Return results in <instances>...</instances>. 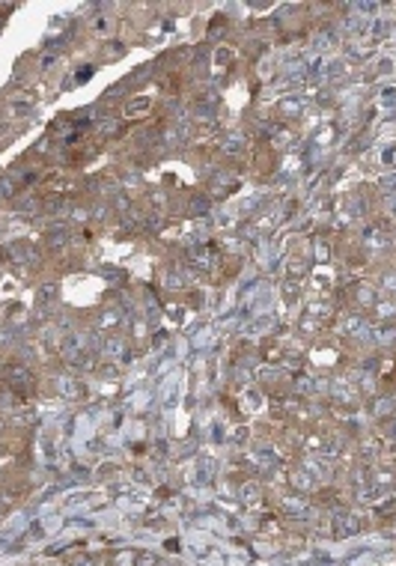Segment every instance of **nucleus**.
I'll list each match as a JSON object with an SVG mask.
<instances>
[{
    "instance_id": "1",
    "label": "nucleus",
    "mask_w": 396,
    "mask_h": 566,
    "mask_svg": "<svg viewBox=\"0 0 396 566\" xmlns=\"http://www.w3.org/2000/svg\"><path fill=\"white\" fill-rule=\"evenodd\" d=\"M6 379H9V385L12 388H27V382H30V375H27V369L24 366H12V369H6Z\"/></svg>"
},
{
    "instance_id": "2",
    "label": "nucleus",
    "mask_w": 396,
    "mask_h": 566,
    "mask_svg": "<svg viewBox=\"0 0 396 566\" xmlns=\"http://www.w3.org/2000/svg\"><path fill=\"white\" fill-rule=\"evenodd\" d=\"M143 107H149V99H134V101H128V113H134V110H143Z\"/></svg>"
},
{
    "instance_id": "3",
    "label": "nucleus",
    "mask_w": 396,
    "mask_h": 566,
    "mask_svg": "<svg viewBox=\"0 0 396 566\" xmlns=\"http://www.w3.org/2000/svg\"><path fill=\"white\" fill-rule=\"evenodd\" d=\"M54 295H57V286H54V283H48V286H42V292H39V298H42V301L54 298Z\"/></svg>"
},
{
    "instance_id": "4",
    "label": "nucleus",
    "mask_w": 396,
    "mask_h": 566,
    "mask_svg": "<svg viewBox=\"0 0 396 566\" xmlns=\"http://www.w3.org/2000/svg\"><path fill=\"white\" fill-rule=\"evenodd\" d=\"M358 328H361V319L352 316V319H346V328H343V331H358Z\"/></svg>"
},
{
    "instance_id": "5",
    "label": "nucleus",
    "mask_w": 396,
    "mask_h": 566,
    "mask_svg": "<svg viewBox=\"0 0 396 566\" xmlns=\"http://www.w3.org/2000/svg\"><path fill=\"white\" fill-rule=\"evenodd\" d=\"M72 566H90V560H75Z\"/></svg>"
},
{
    "instance_id": "6",
    "label": "nucleus",
    "mask_w": 396,
    "mask_h": 566,
    "mask_svg": "<svg viewBox=\"0 0 396 566\" xmlns=\"http://www.w3.org/2000/svg\"><path fill=\"white\" fill-rule=\"evenodd\" d=\"M390 209H393V212H396V197H393V200H390Z\"/></svg>"
}]
</instances>
